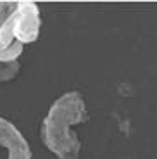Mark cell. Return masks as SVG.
Returning a JSON list of instances; mask_svg holds the SVG:
<instances>
[{
  "label": "cell",
  "instance_id": "1",
  "mask_svg": "<svg viewBox=\"0 0 157 159\" xmlns=\"http://www.w3.org/2000/svg\"><path fill=\"white\" fill-rule=\"evenodd\" d=\"M88 118L87 104L79 92H66L50 106L42 121L40 135L45 147L59 159H76L81 151V140L74 131Z\"/></svg>",
  "mask_w": 157,
  "mask_h": 159
},
{
  "label": "cell",
  "instance_id": "2",
  "mask_svg": "<svg viewBox=\"0 0 157 159\" xmlns=\"http://www.w3.org/2000/svg\"><path fill=\"white\" fill-rule=\"evenodd\" d=\"M42 14L35 2H17L14 14V36L23 45L33 43L40 36Z\"/></svg>",
  "mask_w": 157,
  "mask_h": 159
},
{
  "label": "cell",
  "instance_id": "3",
  "mask_svg": "<svg viewBox=\"0 0 157 159\" xmlns=\"http://www.w3.org/2000/svg\"><path fill=\"white\" fill-rule=\"evenodd\" d=\"M0 145L7 151V159H33L31 145L21 130L0 116Z\"/></svg>",
  "mask_w": 157,
  "mask_h": 159
},
{
  "label": "cell",
  "instance_id": "4",
  "mask_svg": "<svg viewBox=\"0 0 157 159\" xmlns=\"http://www.w3.org/2000/svg\"><path fill=\"white\" fill-rule=\"evenodd\" d=\"M17 2H0V50L16 42L14 36V14Z\"/></svg>",
  "mask_w": 157,
  "mask_h": 159
},
{
  "label": "cell",
  "instance_id": "5",
  "mask_svg": "<svg viewBox=\"0 0 157 159\" xmlns=\"http://www.w3.org/2000/svg\"><path fill=\"white\" fill-rule=\"evenodd\" d=\"M24 50V45L21 43V42H14L12 45H9L7 48H4V50H0V62H19V57L21 54H23Z\"/></svg>",
  "mask_w": 157,
  "mask_h": 159
},
{
  "label": "cell",
  "instance_id": "6",
  "mask_svg": "<svg viewBox=\"0 0 157 159\" xmlns=\"http://www.w3.org/2000/svg\"><path fill=\"white\" fill-rule=\"evenodd\" d=\"M21 71V64L19 62H0V83H7L12 81Z\"/></svg>",
  "mask_w": 157,
  "mask_h": 159
}]
</instances>
